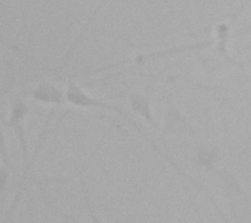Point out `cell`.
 Returning <instances> with one entry per match:
<instances>
[{
  "instance_id": "1",
  "label": "cell",
  "mask_w": 251,
  "mask_h": 223,
  "mask_svg": "<svg viewBox=\"0 0 251 223\" xmlns=\"http://www.w3.org/2000/svg\"><path fill=\"white\" fill-rule=\"evenodd\" d=\"M35 96L37 98H40L42 100H48V101H58L60 99V95L56 89H54L52 92H49L48 88H41L37 92H35Z\"/></svg>"
}]
</instances>
